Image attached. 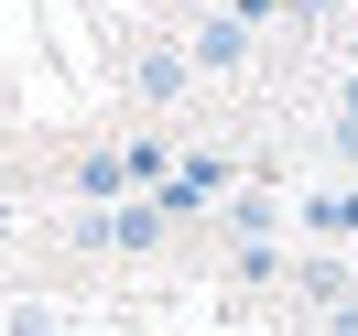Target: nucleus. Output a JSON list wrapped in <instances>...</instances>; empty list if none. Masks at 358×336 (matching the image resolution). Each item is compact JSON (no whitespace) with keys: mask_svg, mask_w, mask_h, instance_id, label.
<instances>
[{"mask_svg":"<svg viewBox=\"0 0 358 336\" xmlns=\"http://www.w3.org/2000/svg\"><path fill=\"white\" fill-rule=\"evenodd\" d=\"M76 196H87V206H131V196H141V184H131V141L76 152Z\"/></svg>","mask_w":358,"mask_h":336,"instance_id":"nucleus-1","label":"nucleus"},{"mask_svg":"<svg viewBox=\"0 0 358 336\" xmlns=\"http://www.w3.org/2000/svg\"><path fill=\"white\" fill-rule=\"evenodd\" d=\"M206 196H228V163H217V152H185L174 184H163V217H196Z\"/></svg>","mask_w":358,"mask_h":336,"instance_id":"nucleus-2","label":"nucleus"},{"mask_svg":"<svg viewBox=\"0 0 358 336\" xmlns=\"http://www.w3.org/2000/svg\"><path fill=\"white\" fill-rule=\"evenodd\" d=\"M185 54H196V66H239V54H250V22H239V11H217V22H196V44H185Z\"/></svg>","mask_w":358,"mask_h":336,"instance_id":"nucleus-3","label":"nucleus"},{"mask_svg":"<svg viewBox=\"0 0 358 336\" xmlns=\"http://www.w3.org/2000/svg\"><path fill=\"white\" fill-rule=\"evenodd\" d=\"M185 66H196V54H131V98H185Z\"/></svg>","mask_w":358,"mask_h":336,"instance_id":"nucleus-4","label":"nucleus"},{"mask_svg":"<svg viewBox=\"0 0 358 336\" xmlns=\"http://www.w3.org/2000/svg\"><path fill=\"white\" fill-rule=\"evenodd\" d=\"M304 228H315V239H358V184H326V196H304Z\"/></svg>","mask_w":358,"mask_h":336,"instance_id":"nucleus-5","label":"nucleus"},{"mask_svg":"<svg viewBox=\"0 0 358 336\" xmlns=\"http://www.w3.org/2000/svg\"><path fill=\"white\" fill-rule=\"evenodd\" d=\"M271 228H282V196H239L228 206V239L239 249H271Z\"/></svg>","mask_w":358,"mask_h":336,"instance_id":"nucleus-6","label":"nucleus"},{"mask_svg":"<svg viewBox=\"0 0 358 336\" xmlns=\"http://www.w3.org/2000/svg\"><path fill=\"white\" fill-rule=\"evenodd\" d=\"M293 293H304V304H348V271H336V261H304V271H293Z\"/></svg>","mask_w":358,"mask_h":336,"instance_id":"nucleus-7","label":"nucleus"},{"mask_svg":"<svg viewBox=\"0 0 358 336\" xmlns=\"http://www.w3.org/2000/svg\"><path fill=\"white\" fill-rule=\"evenodd\" d=\"M282 11H293V33H326L336 22V0H282Z\"/></svg>","mask_w":358,"mask_h":336,"instance_id":"nucleus-8","label":"nucleus"},{"mask_svg":"<svg viewBox=\"0 0 358 336\" xmlns=\"http://www.w3.org/2000/svg\"><path fill=\"white\" fill-rule=\"evenodd\" d=\"M336 141H348V163H358V87H348V109H336Z\"/></svg>","mask_w":358,"mask_h":336,"instance_id":"nucleus-9","label":"nucleus"},{"mask_svg":"<svg viewBox=\"0 0 358 336\" xmlns=\"http://www.w3.org/2000/svg\"><path fill=\"white\" fill-rule=\"evenodd\" d=\"M326 336H358V293H348V304H336V314H326Z\"/></svg>","mask_w":358,"mask_h":336,"instance_id":"nucleus-10","label":"nucleus"},{"mask_svg":"<svg viewBox=\"0 0 358 336\" xmlns=\"http://www.w3.org/2000/svg\"><path fill=\"white\" fill-rule=\"evenodd\" d=\"M0 228H11V206H0Z\"/></svg>","mask_w":358,"mask_h":336,"instance_id":"nucleus-11","label":"nucleus"}]
</instances>
